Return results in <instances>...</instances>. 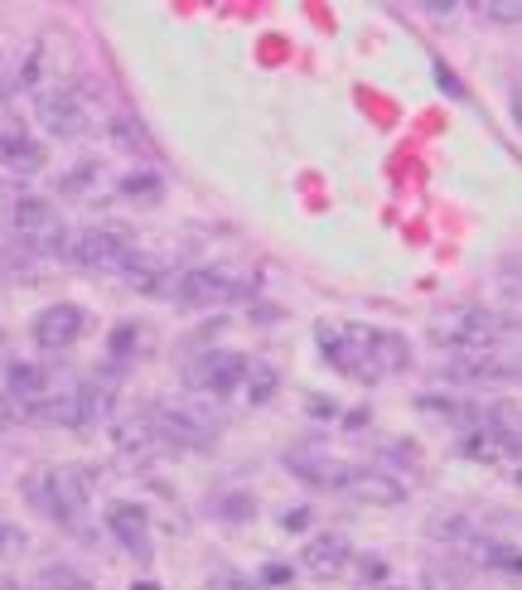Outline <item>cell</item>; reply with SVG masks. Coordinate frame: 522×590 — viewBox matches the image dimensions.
Returning <instances> with one entry per match:
<instances>
[{"label":"cell","mask_w":522,"mask_h":590,"mask_svg":"<svg viewBox=\"0 0 522 590\" xmlns=\"http://www.w3.org/2000/svg\"><path fill=\"white\" fill-rule=\"evenodd\" d=\"M252 286L242 272H232V266H189V272L174 276V296L180 305L189 310H208V305H232V300H242Z\"/></svg>","instance_id":"obj_4"},{"label":"cell","mask_w":522,"mask_h":590,"mask_svg":"<svg viewBox=\"0 0 522 590\" xmlns=\"http://www.w3.org/2000/svg\"><path fill=\"white\" fill-rule=\"evenodd\" d=\"M392 590H397V586H392Z\"/></svg>","instance_id":"obj_43"},{"label":"cell","mask_w":522,"mask_h":590,"mask_svg":"<svg viewBox=\"0 0 522 590\" xmlns=\"http://www.w3.org/2000/svg\"><path fill=\"white\" fill-rule=\"evenodd\" d=\"M112 146L131 150V155H150L155 141H150V131L141 127V117H112Z\"/></svg>","instance_id":"obj_24"},{"label":"cell","mask_w":522,"mask_h":590,"mask_svg":"<svg viewBox=\"0 0 522 590\" xmlns=\"http://www.w3.org/2000/svg\"><path fill=\"white\" fill-rule=\"evenodd\" d=\"M305 417H319V421H335V417H339L335 397H309V402H305Z\"/></svg>","instance_id":"obj_35"},{"label":"cell","mask_w":522,"mask_h":590,"mask_svg":"<svg viewBox=\"0 0 522 590\" xmlns=\"http://www.w3.org/2000/svg\"><path fill=\"white\" fill-rule=\"evenodd\" d=\"M281 528H291V532H300V528H309V508H291V514L281 518Z\"/></svg>","instance_id":"obj_38"},{"label":"cell","mask_w":522,"mask_h":590,"mask_svg":"<svg viewBox=\"0 0 522 590\" xmlns=\"http://www.w3.org/2000/svg\"><path fill=\"white\" fill-rule=\"evenodd\" d=\"M460 455H470V460H518V441L498 436V431H488L484 421H479V426L464 431Z\"/></svg>","instance_id":"obj_19"},{"label":"cell","mask_w":522,"mask_h":590,"mask_svg":"<svg viewBox=\"0 0 522 590\" xmlns=\"http://www.w3.org/2000/svg\"><path fill=\"white\" fill-rule=\"evenodd\" d=\"M470 552L479 556L484 566H494V571H508V576H518V547H513V542H494V538H470Z\"/></svg>","instance_id":"obj_25"},{"label":"cell","mask_w":522,"mask_h":590,"mask_svg":"<svg viewBox=\"0 0 522 590\" xmlns=\"http://www.w3.org/2000/svg\"><path fill=\"white\" fill-rule=\"evenodd\" d=\"M20 494H25L29 508H39L59 528H77L87 508V474L73 470V465H39L20 480Z\"/></svg>","instance_id":"obj_1"},{"label":"cell","mask_w":522,"mask_h":590,"mask_svg":"<svg viewBox=\"0 0 522 590\" xmlns=\"http://www.w3.org/2000/svg\"><path fill=\"white\" fill-rule=\"evenodd\" d=\"M208 590H257V581H247V576H238V571H218L214 581H208Z\"/></svg>","instance_id":"obj_34"},{"label":"cell","mask_w":522,"mask_h":590,"mask_svg":"<svg viewBox=\"0 0 522 590\" xmlns=\"http://www.w3.org/2000/svg\"><path fill=\"white\" fill-rule=\"evenodd\" d=\"M430 590H454L450 576H430Z\"/></svg>","instance_id":"obj_39"},{"label":"cell","mask_w":522,"mask_h":590,"mask_svg":"<svg viewBox=\"0 0 522 590\" xmlns=\"http://www.w3.org/2000/svg\"><path fill=\"white\" fill-rule=\"evenodd\" d=\"M136 344H141V329H136V325H117V329H112V339H107V363H112V369L131 363Z\"/></svg>","instance_id":"obj_28"},{"label":"cell","mask_w":522,"mask_h":590,"mask_svg":"<svg viewBox=\"0 0 522 590\" xmlns=\"http://www.w3.org/2000/svg\"><path fill=\"white\" fill-rule=\"evenodd\" d=\"M83 329H87V310L73 305V300H59V305H49V310H39L35 315L29 339H35L39 349H49V353H63V349H73V344L83 339Z\"/></svg>","instance_id":"obj_9"},{"label":"cell","mask_w":522,"mask_h":590,"mask_svg":"<svg viewBox=\"0 0 522 590\" xmlns=\"http://www.w3.org/2000/svg\"><path fill=\"white\" fill-rule=\"evenodd\" d=\"M446 377H454V383H518V359L494 349L460 353V363H450Z\"/></svg>","instance_id":"obj_15"},{"label":"cell","mask_w":522,"mask_h":590,"mask_svg":"<svg viewBox=\"0 0 522 590\" xmlns=\"http://www.w3.org/2000/svg\"><path fill=\"white\" fill-rule=\"evenodd\" d=\"M10 238L35 248V252H53V257H59L63 238H69V222L59 218V208H49V198L25 194L10 204Z\"/></svg>","instance_id":"obj_5"},{"label":"cell","mask_w":522,"mask_h":590,"mask_svg":"<svg viewBox=\"0 0 522 590\" xmlns=\"http://www.w3.org/2000/svg\"><path fill=\"white\" fill-rule=\"evenodd\" d=\"M117 194L126 198V204H155V198L165 194V180L155 170H141V174H126V180L117 184Z\"/></svg>","instance_id":"obj_26"},{"label":"cell","mask_w":522,"mask_h":590,"mask_svg":"<svg viewBox=\"0 0 522 590\" xmlns=\"http://www.w3.org/2000/svg\"><path fill=\"white\" fill-rule=\"evenodd\" d=\"M416 407L421 411H430V417H446V421H454V426H479V411H474L470 402H460V397H416Z\"/></svg>","instance_id":"obj_23"},{"label":"cell","mask_w":522,"mask_h":590,"mask_svg":"<svg viewBox=\"0 0 522 590\" xmlns=\"http://www.w3.org/2000/svg\"><path fill=\"white\" fill-rule=\"evenodd\" d=\"M214 514L228 518V522H247L252 514H257V504H252V494H223L214 504Z\"/></svg>","instance_id":"obj_30"},{"label":"cell","mask_w":522,"mask_h":590,"mask_svg":"<svg viewBox=\"0 0 522 590\" xmlns=\"http://www.w3.org/2000/svg\"><path fill=\"white\" fill-rule=\"evenodd\" d=\"M107 532H112L131 556H141V562L150 556V514L141 504H126V498L107 504Z\"/></svg>","instance_id":"obj_14"},{"label":"cell","mask_w":522,"mask_h":590,"mask_svg":"<svg viewBox=\"0 0 522 590\" xmlns=\"http://www.w3.org/2000/svg\"><path fill=\"white\" fill-rule=\"evenodd\" d=\"M150 426L160 445H184V450H204L214 445L218 436V411L204 407V402H165V407H150Z\"/></svg>","instance_id":"obj_3"},{"label":"cell","mask_w":522,"mask_h":590,"mask_svg":"<svg viewBox=\"0 0 522 590\" xmlns=\"http://www.w3.org/2000/svg\"><path fill=\"white\" fill-rule=\"evenodd\" d=\"M117 276H121V281H126L136 296H174V276H180V272H174V266H165L160 257H150V252L131 248Z\"/></svg>","instance_id":"obj_13"},{"label":"cell","mask_w":522,"mask_h":590,"mask_svg":"<svg viewBox=\"0 0 522 590\" xmlns=\"http://www.w3.org/2000/svg\"><path fill=\"white\" fill-rule=\"evenodd\" d=\"M315 344H319V353H325L339 373L359 377V383H373L368 359H363V325H319Z\"/></svg>","instance_id":"obj_10"},{"label":"cell","mask_w":522,"mask_h":590,"mask_svg":"<svg viewBox=\"0 0 522 590\" xmlns=\"http://www.w3.org/2000/svg\"><path fill=\"white\" fill-rule=\"evenodd\" d=\"M35 121L49 131V136L73 141V136H83V127H87V107L77 93H69V87H39Z\"/></svg>","instance_id":"obj_8"},{"label":"cell","mask_w":522,"mask_h":590,"mask_svg":"<svg viewBox=\"0 0 522 590\" xmlns=\"http://www.w3.org/2000/svg\"><path fill=\"white\" fill-rule=\"evenodd\" d=\"M430 339L450 353H479L503 339V320L484 305H450L430 320Z\"/></svg>","instance_id":"obj_2"},{"label":"cell","mask_w":522,"mask_h":590,"mask_svg":"<svg viewBox=\"0 0 522 590\" xmlns=\"http://www.w3.org/2000/svg\"><path fill=\"white\" fill-rule=\"evenodd\" d=\"M286 465H291L295 480H305L315 489H343V480H349V470H353V465L325 455L319 445H295V450H286Z\"/></svg>","instance_id":"obj_12"},{"label":"cell","mask_w":522,"mask_h":590,"mask_svg":"<svg viewBox=\"0 0 522 590\" xmlns=\"http://www.w3.org/2000/svg\"><path fill=\"white\" fill-rule=\"evenodd\" d=\"M44 165H49V150H44L35 136H25L20 127H0V170L29 180V174H39Z\"/></svg>","instance_id":"obj_16"},{"label":"cell","mask_w":522,"mask_h":590,"mask_svg":"<svg viewBox=\"0 0 522 590\" xmlns=\"http://www.w3.org/2000/svg\"><path fill=\"white\" fill-rule=\"evenodd\" d=\"M97 184H102V165H73L69 174L59 180V194H69V198H87V194H97Z\"/></svg>","instance_id":"obj_27"},{"label":"cell","mask_w":522,"mask_h":590,"mask_svg":"<svg viewBox=\"0 0 522 590\" xmlns=\"http://www.w3.org/2000/svg\"><path fill=\"white\" fill-rule=\"evenodd\" d=\"M262 586H291V566H286V562H266L262 566Z\"/></svg>","instance_id":"obj_36"},{"label":"cell","mask_w":522,"mask_h":590,"mask_svg":"<svg viewBox=\"0 0 522 590\" xmlns=\"http://www.w3.org/2000/svg\"><path fill=\"white\" fill-rule=\"evenodd\" d=\"M436 83L446 87L450 97H464V83H460V77H454V73H450V69H446V63H440V59H436Z\"/></svg>","instance_id":"obj_37"},{"label":"cell","mask_w":522,"mask_h":590,"mask_svg":"<svg viewBox=\"0 0 522 590\" xmlns=\"http://www.w3.org/2000/svg\"><path fill=\"white\" fill-rule=\"evenodd\" d=\"M112 441H117V450H126V455H146V450H155V445H160V436H155V426H150V411H136V417L117 421Z\"/></svg>","instance_id":"obj_21"},{"label":"cell","mask_w":522,"mask_h":590,"mask_svg":"<svg viewBox=\"0 0 522 590\" xmlns=\"http://www.w3.org/2000/svg\"><path fill=\"white\" fill-rule=\"evenodd\" d=\"M39 586L44 590H93V581H87L83 571H73V566H44Z\"/></svg>","instance_id":"obj_29"},{"label":"cell","mask_w":522,"mask_h":590,"mask_svg":"<svg viewBox=\"0 0 522 590\" xmlns=\"http://www.w3.org/2000/svg\"><path fill=\"white\" fill-rule=\"evenodd\" d=\"M136 590H155V586H136Z\"/></svg>","instance_id":"obj_42"},{"label":"cell","mask_w":522,"mask_h":590,"mask_svg":"<svg viewBox=\"0 0 522 590\" xmlns=\"http://www.w3.org/2000/svg\"><path fill=\"white\" fill-rule=\"evenodd\" d=\"M10 93V83H5V73H0V97H5Z\"/></svg>","instance_id":"obj_41"},{"label":"cell","mask_w":522,"mask_h":590,"mask_svg":"<svg viewBox=\"0 0 522 590\" xmlns=\"http://www.w3.org/2000/svg\"><path fill=\"white\" fill-rule=\"evenodd\" d=\"M0 590H25V586H20V581H5V576H0Z\"/></svg>","instance_id":"obj_40"},{"label":"cell","mask_w":522,"mask_h":590,"mask_svg":"<svg viewBox=\"0 0 522 590\" xmlns=\"http://www.w3.org/2000/svg\"><path fill=\"white\" fill-rule=\"evenodd\" d=\"M484 15L488 20H498V25H518V0H494V5H484Z\"/></svg>","instance_id":"obj_33"},{"label":"cell","mask_w":522,"mask_h":590,"mask_svg":"<svg viewBox=\"0 0 522 590\" xmlns=\"http://www.w3.org/2000/svg\"><path fill=\"white\" fill-rule=\"evenodd\" d=\"M126 252H131V242H126V232H117V228H69L59 257L83 266V272H112L117 276Z\"/></svg>","instance_id":"obj_6"},{"label":"cell","mask_w":522,"mask_h":590,"mask_svg":"<svg viewBox=\"0 0 522 590\" xmlns=\"http://www.w3.org/2000/svg\"><path fill=\"white\" fill-rule=\"evenodd\" d=\"M5 387H10V397H20V402H35V397L49 393V373H44L39 363L10 359L5 363Z\"/></svg>","instance_id":"obj_20"},{"label":"cell","mask_w":522,"mask_h":590,"mask_svg":"<svg viewBox=\"0 0 522 590\" xmlns=\"http://www.w3.org/2000/svg\"><path fill=\"white\" fill-rule=\"evenodd\" d=\"M238 393L247 407H266L276 393H281V373H276L271 363H247V377H242Z\"/></svg>","instance_id":"obj_22"},{"label":"cell","mask_w":522,"mask_h":590,"mask_svg":"<svg viewBox=\"0 0 522 590\" xmlns=\"http://www.w3.org/2000/svg\"><path fill=\"white\" fill-rule=\"evenodd\" d=\"M247 363L252 359H242V353H232V349H208V353H198L194 363H189V387L194 393H208V397H232L242 387V377H247Z\"/></svg>","instance_id":"obj_7"},{"label":"cell","mask_w":522,"mask_h":590,"mask_svg":"<svg viewBox=\"0 0 522 590\" xmlns=\"http://www.w3.org/2000/svg\"><path fill=\"white\" fill-rule=\"evenodd\" d=\"M25 547H29L25 528H15V522H5V518H0V556H10V552H25Z\"/></svg>","instance_id":"obj_32"},{"label":"cell","mask_w":522,"mask_h":590,"mask_svg":"<svg viewBox=\"0 0 522 590\" xmlns=\"http://www.w3.org/2000/svg\"><path fill=\"white\" fill-rule=\"evenodd\" d=\"M339 494L359 498V504H402L406 498V484L397 474H383V470H349Z\"/></svg>","instance_id":"obj_17"},{"label":"cell","mask_w":522,"mask_h":590,"mask_svg":"<svg viewBox=\"0 0 522 590\" xmlns=\"http://www.w3.org/2000/svg\"><path fill=\"white\" fill-rule=\"evenodd\" d=\"M39 69H44V44H35V49L25 53V63H20V73H15V83H20V87H39Z\"/></svg>","instance_id":"obj_31"},{"label":"cell","mask_w":522,"mask_h":590,"mask_svg":"<svg viewBox=\"0 0 522 590\" xmlns=\"http://www.w3.org/2000/svg\"><path fill=\"white\" fill-rule=\"evenodd\" d=\"M363 359H368V373L377 383V377H392V373L411 369V344L402 339V334H392V329L363 325Z\"/></svg>","instance_id":"obj_11"},{"label":"cell","mask_w":522,"mask_h":590,"mask_svg":"<svg viewBox=\"0 0 522 590\" xmlns=\"http://www.w3.org/2000/svg\"><path fill=\"white\" fill-rule=\"evenodd\" d=\"M349 556H353L349 538H339V532H319V538L300 552V566H305L309 576H319V581H329V576H339L343 566H349Z\"/></svg>","instance_id":"obj_18"}]
</instances>
